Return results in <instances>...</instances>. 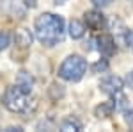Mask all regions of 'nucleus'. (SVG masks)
<instances>
[{
    "label": "nucleus",
    "mask_w": 133,
    "mask_h": 132,
    "mask_svg": "<svg viewBox=\"0 0 133 132\" xmlns=\"http://www.w3.org/2000/svg\"><path fill=\"white\" fill-rule=\"evenodd\" d=\"M36 38L46 47L59 45L64 38V18L53 13H43L34 21Z\"/></svg>",
    "instance_id": "1"
},
{
    "label": "nucleus",
    "mask_w": 133,
    "mask_h": 132,
    "mask_svg": "<svg viewBox=\"0 0 133 132\" xmlns=\"http://www.w3.org/2000/svg\"><path fill=\"white\" fill-rule=\"evenodd\" d=\"M2 104L7 111L16 112V114H23V116H30L37 109V100L32 98L30 93L23 91L16 84L9 86L5 89L4 96H2Z\"/></svg>",
    "instance_id": "2"
},
{
    "label": "nucleus",
    "mask_w": 133,
    "mask_h": 132,
    "mask_svg": "<svg viewBox=\"0 0 133 132\" xmlns=\"http://www.w3.org/2000/svg\"><path fill=\"white\" fill-rule=\"evenodd\" d=\"M87 71V61L82 55H68L59 68V77L68 82H78Z\"/></svg>",
    "instance_id": "3"
},
{
    "label": "nucleus",
    "mask_w": 133,
    "mask_h": 132,
    "mask_svg": "<svg viewBox=\"0 0 133 132\" xmlns=\"http://www.w3.org/2000/svg\"><path fill=\"white\" fill-rule=\"evenodd\" d=\"M123 88H124V81L121 77H117V75H108L99 82V89L103 93H107V95H110V96L121 93Z\"/></svg>",
    "instance_id": "4"
},
{
    "label": "nucleus",
    "mask_w": 133,
    "mask_h": 132,
    "mask_svg": "<svg viewBox=\"0 0 133 132\" xmlns=\"http://www.w3.org/2000/svg\"><path fill=\"white\" fill-rule=\"evenodd\" d=\"M115 43L117 41L114 39V36L110 34H101V36H98L96 38V48L98 52L101 54L103 57H112L114 54H115Z\"/></svg>",
    "instance_id": "5"
},
{
    "label": "nucleus",
    "mask_w": 133,
    "mask_h": 132,
    "mask_svg": "<svg viewBox=\"0 0 133 132\" xmlns=\"http://www.w3.org/2000/svg\"><path fill=\"white\" fill-rule=\"evenodd\" d=\"M83 20L87 23V29L91 31H103L105 27V16L101 11H87L83 14Z\"/></svg>",
    "instance_id": "6"
},
{
    "label": "nucleus",
    "mask_w": 133,
    "mask_h": 132,
    "mask_svg": "<svg viewBox=\"0 0 133 132\" xmlns=\"http://www.w3.org/2000/svg\"><path fill=\"white\" fill-rule=\"evenodd\" d=\"M110 29H112V34L115 41H119V43H126V38H128V27L124 25V21L119 18V16H112V20H110Z\"/></svg>",
    "instance_id": "7"
},
{
    "label": "nucleus",
    "mask_w": 133,
    "mask_h": 132,
    "mask_svg": "<svg viewBox=\"0 0 133 132\" xmlns=\"http://www.w3.org/2000/svg\"><path fill=\"white\" fill-rule=\"evenodd\" d=\"M21 4H23V0H0V7L11 14H18V18H23V14H25V9L23 7L20 9Z\"/></svg>",
    "instance_id": "8"
},
{
    "label": "nucleus",
    "mask_w": 133,
    "mask_h": 132,
    "mask_svg": "<svg viewBox=\"0 0 133 132\" xmlns=\"http://www.w3.org/2000/svg\"><path fill=\"white\" fill-rule=\"evenodd\" d=\"M16 86L21 88L23 91L30 93L32 88H34V79H32V75L29 71H18V75H16Z\"/></svg>",
    "instance_id": "9"
},
{
    "label": "nucleus",
    "mask_w": 133,
    "mask_h": 132,
    "mask_svg": "<svg viewBox=\"0 0 133 132\" xmlns=\"http://www.w3.org/2000/svg\"><path fill=\"white\" fill-rule=\"evenodd\" d=\"M32 39H34V36H32V32L27 31V29H20V31L16 32V36H14L16 45H20L21 48H29L32 45Z\"/></svg>",
    "instance_id": "10"
},
{
    "label": "nucleus",
    "mask_w": 133,
    "mask_h": 132,
    "mask_svg": "<svg viewBox=\"0 0 133 132\" xmlns=\"http://www.w3.org/2000/svg\"><path fill=\"white\" fill-rule=\"evenodd\" d=\"M85 34V25L80 20H71L69 21V36L73 39H82Z\"/></svg>",
    "instance_id": "11"
},
{
    "label": "nucleus",
    "mask_w": 133,
    "mask_h": 132,
    "mask_svg": "<svg viewBox=\"0 0 133 132\" xmlns=\"http://www.w3.org/2000/svg\"><path fill=\"white\" fill-rule=\"evenodd\" d=\"M115 111L114 109V104H112V100L110 102H103V104H99L96 109H94V116L96 118H108V116H112V112Z\"/></svg>",
    "instance_id": "12"
},
{
    "label": "nucleus",
    "mask_w": 133,
    "mask_h": 132,
    "mask_svg": "<svg viewBox=\"0 0 133 132\" xmlns=\"http://www.w3.org/2000/svg\"><path fill=\"white\" fill-rule=\"evenodd\" d=\"M61 130H64V132H78V130H82V123L78 122L76 118H66V120L61 123Z\"/></svg>",
    "instance_id": "13"
},
{
    "label": "nucleus",
    "mask_w": 133,
    "mask_h": 132,
    "mask_svg": "<svg viewBox=\"0 0 133 132\" xmlns=\"http://www.w3.org/2000/svg\"><path fill=\"white\" fill-rule=\"evenodd\" d=\"M112 104H114V109H115V111H126V107H128V98L124 96L123 93H117V95H114Z\"/></svg>",
    "instance_id": "14"
},
{
    "label": "nucleus",
    "mask_w": 133,
    "mask_h": 132,
    "mask_svg": "<svg viewBox=\"0 0 133 132\" xmlns=\"http://www.w3.org/2000/svg\"><path fill=\"white\" fill-rule=\"evenodd\" d=\"M108 70V61L107 59H99L98 62L92 64V73H101V71Z\"/></svg>",
    "instance_id": "15"
},
{
    "label": "nucleus",
    "mask_w": 133,
    "mask_h": 132,
    "mask_svg": "<svg viewBox=\"0 0 133 132\" xmlns=\"http://www.w3.org/2000/svg\"><path fill=\"white\" fill-rule=\"evenodd\" d=\"M9 43H11V36L7 32L0 31V50H5L9 47Z\"/></svg>",
    "instance_id": "16"
},
{
    "label": "nucleus",
    "mask_w": 133,
    "mask_h": 132,
    "mask_svg": "<svg viewBox=\"0 0 133 132\" xmlns=\"http://www.w3.org/2000/svg\"><path fill=\"white\" fill-rule=\"evenodd\" d=\"M124 122H126L128 127H133V107L124 111Z\"/></svg>",
    "instance_id": "17"
},
{
    "label": "nucleus",
    "mask_w": 133,
    "mask_h": 132,
    "mask_svg": "<svg viewBox=\"0 0 133 132\" xmlns=\"http://www.w3.org/2000/svg\"><path fill=\"white\" fill-rule=\"evenodd\" d=\"M91 2H92V5L98 7V9H103V7H107L110 4V0H91Z\"/></svg>",
    "instance_id": "18"
},
{
    "label": "nucleus",
    "mask_w": 133,
    "mask_h": 132,
    "mask_svg": "<svg viewBox=\"0 0 133 132\" xmlns=\"http://www.w3.org/2000/svg\"><path fill=\"white\" fill-rule=\"evenodd\" d=\"M23 5H25L27 9H34V7L37 5V0H23Z\"/></svg>",
    "instance_id": "19"
},
{
    "label": "nucleus",
    "mask_w": 133,
    "mask_h": 132,
    "mask_svg": "<svg viewBox=\"0 0 133 132\" xmlns=\"http://www.w3.org/2000/svg\"><path fill=\"white\" fill-rule=\"evenodd\" d=\"M126 45L130 47V50L133 52V31L128 32V38H126Z\"/></svg>",
    "instance_id": "20"
},
{
    "label": "nucleus",
    "mask_w": 133,
    "mask_h": 132,
    "mask_svg": "<svg viewBox=\"0 0 133 132\" xmlns=\"http://www.w3.org/2000/svg\"><path fill=\"white\" fill-rule=\"evenodd\" d=\"M5 130H7V132H21L23 129H21V127H7Z\"/></svg>",
    "instance_id": "21"
},
{
    "label": "nucleus",
    "mask_w": 133,
    "mask_h": 132,
    "mask_svg": "<svg viewBox=\"0 0 133 132\" xmlns=\"http://www.w3.org/2000/svg\"><path fill=\"white\" fill-rule=\"evenodd\" d=\"M128 84H130V88L133 89V71L130 73V77H128Z\"/></svg>",
    "instance_id": "22"
},
{
    "label": "nucleus",
    "mask_w": 133,
    "mask_h": 132,
    "mask_svg": "<svg viewBox=\"0 0 133 132\" xmlns=\"http://www.w3.org/2000/svg\"><path fill=\"white\" fill-rule=\"evenodd\" d=\"M64 2H68V0H53V4H64Z\"/></svg>",
    "instance_id": "23"
}]
</instances>
